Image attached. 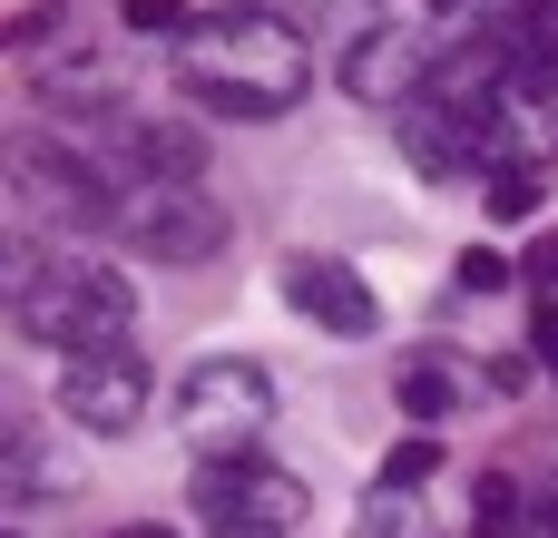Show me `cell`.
I'll use <instances>...</instances> for the list:
<instances>
[{
    "label": "cell",
    "mask_w": 558,
    "mask_h": 538,
    "mask_svg": "<svg viewBox=\"0 0 558 538\" xmlns=\"http://www.w3.org/2000/svg\"><path fill=\"white\" fill-rule=\"evenodd\" d=\"M196 519L216 538H294L314 519V490L265 451H226V461H196Z\"/></svg>",
    "instance_id": "cell-5"
},
{
    "label": "cell",
    "mask_w": 558,
    "mask_h": 538,
    "mask_svg": "<svg viewBox=\"0 0 558 538\" xmlns=\"http://www.w3.org/2000/svg\"><path fill=\"white\" fill-rule=\"evenodd\" d=\"M118 235L157 265H206V255H226V206L206 186H128Z\"/></svg>",
    "instance_id": "cell-6"
},
{
    "label": "cell",
    "mask_w": 558,
    "mask_h": 538,
    "mask_svg": "<svg viewBox=\"0 0 558 538\" xmlns=\"http://www.w3.org/2000/svg\"><path fill=\"white\" fill-rule=\"evenodd\" d=\"M530 206H539V157L490 167V216H530Z\"/></svg>",
    "instance_id": "cell-13"
},
{
    "label": "cell",
    "mask_w": 558,
    "mask_h": 538,
    "mask_svg": "<svg viewBox=\"0 0 558 538\" xmlns=\"http://www.w3.org/2000/svg\"><path fill=\"white\" fill-rule=\"evenodd\" d=\"M284 304H294L314 333H333V343L383 333V304H373V284H363L343 255H284Z\"/></svg>",
    "instance_id": "cell-8"
},
{
    "label": "cell",
    "mask_w": 558,
    "mask_h": 538,
    "mask_svg": "<svg viewBox=\"0 0 558 538\" xmlns=\"http://www.w3.org/2000/svg\"><path fill=\"white\" fill-rule=\"evenodd\" d=\"M510 519H520V480H510V470H481V490H471V529L500 538Z\"/></svg>",
    "instance_id": "cell-12"
},
{
    "label": "cell",
    "mask_w": 558,
    "mask_h": 538,
    "mask_svg": "<svg viewBox=\"0 0 558 538\" xmlns=\"http://www.w3.org/2000/svg\"><path fill=\"white\" fill-rule=\"evenodd\" d=\"M128 29H137V39H186L196 10H186V0H128Z\"/></svg>",
    "instance_id": "cell-15"
},
{
    "label": "cell",
    "mask_w": 558,
    "mask_h": 538,
    "mask_svg": "<svg viewBox=\"0 0 558 538\" xmlns=\"http://www.w3.org/2000/svg\"><path fill=\"white\" fill-rule=\"evenodd\" d=\"M432 10H441V20H451V10H471V0H432Z\"/></svg>",
    "instance_id": "cell-21"
},
{
    "label": "cell",
    "mask_w": 558,
    "mask_h": 538,
    "mask_svg": "<svg viewBox=\"0 0 558 538\" xmlns=\"http://www.w3.org/2000/svg\"><path fill=\"white\" fill-rule=\"evenodd\" d=\"M432 470H441V441H432V431H422V441H402V451H392V461H383V490H422V480H432Z\"/></svg>",
    "instance_id": "cell-14"
},
{
    "label": "cell",
    "mask_w": 558,
    "mask_h": 538,
    "mask_svg": "<svg viewBox=\"0 0 558 538\" xmlns=\"http://www.w3.org/2000/svg\"><path fill=\"white\" fill-rule=\"evenodd\" d=\"M333 78L353 88V98H373V108H402L412 88H422V69H412V49H402V29H363L343 59H333Z\"/></svg>",
    "instance_id": "cell-9"
},
{
    "label": "cell",
    "mask_w": 558,
    "mask_h": 538,
    "mask_svg": "<svg viewBox=\"0 0 558 538\" xmlns=\"http://www.w3.org/2000/svg\"><path fill=\"white\" fill-rule=\"evenodd\" d=\"M177 78L206 118H284L314 98V39L265 0H226L177 39Z\"/></svg>",
    "instance_id": "cell-1"
},
{
    "label": "cell",
    "mask_w": 558,
    "mask_h": 538,
    "mask_svg": "<svg viewBox=\"0 0 558 538\" xmlns=\"http://www.w3.org/2000/svg\"><path fill=\"white\" fill-rule=\"evenodd\" d=\"M147 402H157V372H147L137 353H88V363H59V421H69V431H88V441L137 431V421H147Z\"/></svg>",
    "instance_id": "cell-7"
},
{
    "label": "cell",
    "mask_w": 558,
    "mask_h": 538,
    "mask_svg": "<svg viewBox=\"0 0 558 538\" xmlns=\"http://www.w3.org/2000/svg\"><path fill=\"white\" fill-rule=\"evenodd\" d=\"M520 274L539 284V304H558V235H539V245H530V265H520Z\"/></svg>",
    "instance_id": "cell-17"
},
{
    "label": "cell",
    "mask_w": 558,
    "mask_h": 538,
    "mask_svg": "<svg viewBox=\"0 0 558 538\" xmlns=\"http://www.w3.org/2000/svg\"><path fill=\"white\" fill-rule=\"evenodd\" d=\"M167 421L196 441V461H226V451H255V431L275 421V372L245 363V353H206L177 372V402Z\"/></svg>",
    "instance_id": "cell-4"
},
{
    "label": "cell",
    "mask_w": 558,
    "mask_h": 538,
    "mask_svg": "<svg viewBox=\"0 0 558 538\" xmlns=\"http://www.w3.org/2000/svg\"><path fill=\"white\" fill-rule=\"evenodd\" d=\"M392 402H402L422 431H441L451 412H471V372H461L451 353H412V363L392 372Z\"/></svg>",
    "instance_id": "cell-10"
},
{
    "label": "cell",
    "mask_w": 558,
    "mask_h": 538,
    "mask_svg": "<svg viewBox=\"0 0 558 538\" xmlns=\"http://www.w3.org/2000/svg\"><path fill=\"white\" fill-rule=\"evenodd\" d=\"M10 314L39 353L59 363H88V353H128V323H137V284L98 255H39L20 265L10 284Z\"/></svg>",
    "instance_id": "cell-2"
},
{
    "label": "cell",
    "mask_w": 558,
    "mask_h": 538,
    "mask_svg": "<svg viewBox=\"0 0 558 538\" xmlns=\"http://www.w3.org/2000/svg\"><path fill=\"white\" fill-rule=\"evenodd\" d=\"M530 353L558 372V304H539V314H530Z\"/></svg>",
    "instance_id": "cell-18"
},
{
    "label": "cell",
    "mask_w": 558,
    "mask_h": 538,
    "mask_svg": "<svg viewBox=\"0 0 558 538\" xmlns=\"http://www.w3.org/2000/svg\"><path fill=\"white\" fill-rule=\"evenodd\" d=\"M108 538H177V529H157V519H137V529H108Z\"/></svg>",
    "instance_id": "cell-20"
},
{
    "label": "cell",
    "mask_w": 558,
    "mask_h": 538,
    "mask_svg": "<svg viewBox=\"0 0 558 538\" xmlns=\"http://www.w3.org/2000/svg\"><path fill=\"white\" fill-rule=\"evenodd\" d=\"M363 538H432L422 529V490H373L363 500Z\"/></svg>",
    "instance_id": "cell-11"
},
{
    "label": "cell",
    "mask_w": 558,
    "mask_h": 538,
    "mask_svg": "<svg viewBox=\"0 0 558 538\" xmlns=\"http://www.w3.org/2000/svg\"><path fill=\"white\" fill-rule=\"evenodd\" d=\"M539 529L558 538V480H549V490H539Z\"/></svg>",
    "instance_id": "cell-19"
},
{
    "label": "cell",
    "mask_w": 558,
    "mask_h": 538,
    "mask_svg": "<svg viewBox=\"0 0 558 538\" xmlns=\"http://www.w3.org/2000/svg\"><path fill=\"white\" fill-rule=\"evenodd\" d=\"M451 274H461V294H500V284H510V274H520V265H510V255H500V245H471V255H461V265H451Z\"/></svg>",
    "instance_id": "cell-16"
},
{
    "label": "cell",
    "mask_w": 558,
    "mask_h": 538,
    "mask_svg": "<svg viewBox=\"0 0 558 538\" xmlns=\"http://www.w3.org/2000/svg\"><path fill=\"white\" fill-rule=\"evenodd\" d=\"M10 186H20L29 216H49V225H69V235H98V225H118V206H128V186H108V157L49 137V127H20V137H10Z\"/></svg>",
    "instance_id": "cell-3"
}]
</instances>
